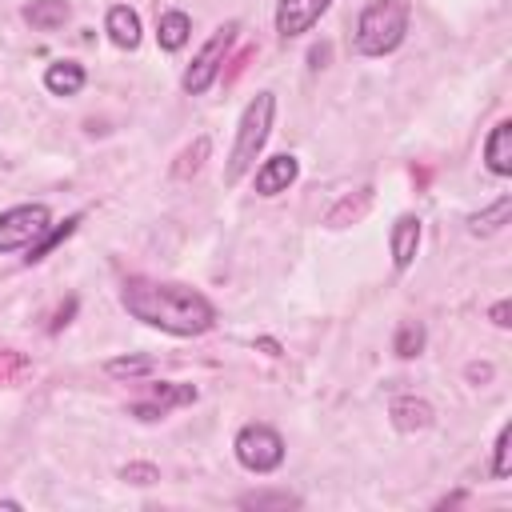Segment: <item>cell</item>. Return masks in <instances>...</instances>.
<instances>
[{
  "mask_svg": "<svg viewBox=\"0 0 512 512\" xmlns=\"http://www.w3.org/2000/svg\"><path fill=\"white\" fill-rule=\"evenodd\" d=\"M120 304L128 308V316H136L160 332H172V336H200L216 324L212 300L188 284H160V280L132 276L120 288Z\"/></svg>",
  "mask_w": 512,
  "mask_h": 512,
  "instance_id": "1",
  "label": "cell"
},
{
  "mask_svg": "<svg viewBox=\"0 0 512 512\" xmlns=\"http://www.w3.org/2000/svg\"><path fill=\"white\" fill-rule=\"evenodd\" d=\"M272 116H276V96L272 92H256L236 124V144L228 152V168H224V180L236 184L260 156V148L268 144V132H272Z\"/></svg>",
  "mask_w": 512,
  "mask_h": 512,
  "instance_id": "2",
  "label": "cell"
},
{
  "mask_svg": "<svg viewBox=\"0 0 512 512\" xmlns=\"http://www.w3.org/2000/svg\"><path fill=\"white\" fill-rule=\"evenodd\" d=\"M404 32H408V4L404 0H372L356 20V52L388 56L400 48Z\"/></svg>",
  "mask_w": 512,
  "mask_h": 512,
  "instance_id": "3",
  "label": "cell"
},
{
  "mask_svg": "<svg viewBox=\"0 0 512 512\" xmlns=\"http://www.w3.org/2000/svg\"><path fill=\"white\" fill-rule=\"evenodd\" d=\"M236 32H240V24L236 20H228L224 28H216L212 36H208V44L192 56V64L184 68V92L188 96H204L212 84H216V76H220V64H224V56H228V48L236 44Z\"/></svg>",
  "mask_w": 512,
  "mask_h": 512,
  "instance_id": "4",
  "label": "cell"
},
{
  "mask_svg": "<svg viewBox=\"0 0 512 512\" xmlns=\"http://www.w3.org/2000/svg\"><path fill=\"white\" fill-rule=\"evenodd\" d=\"M232 448H236V460H240L248 472H256V476L276 472V468L284 464V440H280V432L268 428V424H244V428L236 432Z\"/></svg>",
  "mask_w": 512,
  "mask_h": 512,
  "instance_id": "5",
  "label": "cell"
},
{
  "mask_svg": "<svg viewBox=\"0 0 512 512\" xmlns=\"http://www.w3.org/2000/svg\"><path fill=\"white\" fill-rule=\"evenodd\" d=\"M48 228H52V216L44 204H16V208L0 212V252L32 248Z\"/></svg>",
  "mask_w": 512,
  "mask_h": 512,
  "instance_id": "6",
  "label": "cell"
},
{
  "mask_svg": "<svg viewBox=\"0 0 512 512\" xmlns=\"http://www.w3.org/2000/svg\"><path fill=\"white\" fill-rule=\"evenodd\" d=\"M192 400H196V388H192V384L160 380V384H148V400L132 404V416H136V420H160V416H168L172 408L192 404Z\"/></svg>",
  "mask_w": 512,
  "mask_h": 512,
  "instance_id": "7",
  "label": "cell"
},
{
  "mask_svg": "<svg viewBox=\"0 0 512 512\" xmlns=\"http://www.w3.org/2000/svg\"><path fill=\"white\" fill-rule=\"evenodd\" d=\"M328 4H332V0H280V4H276V32H280L284 40L312 32V24L328 12Z\"/></svg>",
  "mask_w": 512,
  "mask_h": 512,
  "instance_id": "8",
  "label": "cell"
},
{
  "mask_svg": "<svg viewBox=\"0 0 512 512\" xmlns=\"http://www.w3.org/2000/svg\"><path fill=\"white\" fill-rule=\"evenodd\" d=\"M296 172H300L296 156L280 152V156H272V160H264L256 168V192L260 196H280V192H288V184L296 180Z\"/></svg>",
  "mask_w": 512,
  "mask_h": 512,
  "instance_id": "9",
  "label": "cell"
},
{
  "mask_svg": "<svg viewBox=\"0 0 512 512\" xmlns=\"http://www.w3.org/2000/svg\"><path fill=\"white\" fill-rule=\"evenodd\" d=\"M388 244H392V264H396V272H404V268L416 260V248H420V216H412V212L396 216Z\"/></svg>",
  "mask_w": 512,
  "mask_h": 512,
  "instance_id": "10",
  "label": "cell"
},
{
  "mask_svg": "<svg viewBox=\"0 0 512 512\" xmlns=\"http://www.w3.org/2000/svg\"><path fill=\"white\" fill-rule=\"evenodd\" d=\"M484 164L496 176H512V120L492 124V132L484 140Z\"/></svg>",
  "mask_w": 512,
  "mask_h": 512,
  "instance_id": "11",
  "label": "cell"
},
{
  "mask_svg": "<svg viewBox=\"0 0 512 512\" xmlns=\"http://www.w3.org/2000/svg\"><path fill=\"white\" fill-rule=\"evenodd\" d=\"M84 80H88V72L76 60H56V64L44 68V88L52 96H76L84 88Z\"/></svg>",
  "mask_w": 512,
  "mask_h": 512,
  "instance_id": "12",
  "label": "cell"
},
{
  "mask_svg": "<svg viewBox=\"0 0 512 512\" xmlns=\"http://www.w3.org/2000/svg\"><path fill=\"white\" fill-rule=\"evenodd\" d=\"M392 424L400 432H424L432 424V404L428 400H416V396H396L392 408H388Z\"/></svg>",
  "mask_w": 512,
  "mask_h": 512,
  "instance_id": "13",
  "label": "cell"
},
{
  "mask_svg": "<svg viewBox=\"0 0 512 512\" xmlns=\"http://www.w3.org/2000/svg\"><path fill=\"white\" fill-rule=\"evenodd\" d=\"M104 28H108V36H112V44H116V48H128V52H132V48L140 44V16H136L128 4L108 8Z\"/></svg>",
  "mask_w": 512,
  "mask_h": 512,
  "instance_id": "14",
  "label": "cell"
},
{
  "mask_svg": "<svg viewBox=\"0 0 512 512\" xmlns=\"http://www.w3.org/2000/svg\"><path fill=\"white\" fill-rule=\"evenodd\" d=\"M188 36H192V20H188V12H180V8L160 12V20H156V40H160V48H164V52L184 48V44H188Z\"/></svg>",
  "mask_w": 512,
  "mask_h": 512,
  "instance_id": "15",
  "label": "cell"
},
{
  "mask_svg": "<svg viewBox=\"0 0 512 512\" xmlns=\"http://www.w3.org/2000/svg\"><path fill=\"white\" fill-rule=\"evenodd\" d=\"M68 0H32L28 8H24V20L32 24V28H40V32H52V28H60L64 20H68Z\"/></svg>",
  "mask_w": 512,
  "mask_h": 512,
  "instance_id": "16",
  "label": "cell"
},
{
  "mask_svg": "<svg viewBox=\"0 0 512 512\" xmlns=\"http://www.w3.org/2000/svg\"><path fill=\"white\" fill-rule=\"evenodd\" d=\"M372 208V188H360L356 196H344L328 216H324V224H332V228H344V224H352V220H360L364 212Z\"/></svg>",
  "mask_w": 512,
  "mask_h": 512,
  "instance_id": "17",
  "label": "cell"
},
{
  "mask_svg": "<svg viewBox=\"0 0 512 512\" xmlns=\"http://www.w3.org/2000/svg\"><path fill=\"white\" fill-rule=\"evenodd\" d=\"M508 212H512V196H500L492 208H484V212H476V216H468V228L476 232V236H488V232H500L504 224H508Z\"/></svg>",
  "mask_w": 512,
  "mask_h": 512,
  "instance_id": "18",
  "label": "cell"
},
{
  "mask_svg": "<svg viewBox=\"0 0 512 512\" xmlns=\"http://www.w3.org/2000/svg\"><path fill=\"white\" fill-rule=\"evenodd\" d=\"M76 224H80V212H76V216H68L64 224H52V228H48V232H44V236H40V240H36V244L28 248V256H24V260H28V264L44 260V256H48V252H52V248H56L60 240H68V236L76 232Z\"/></svg>",
  "mask_w": 512,
  "mask_h": 512,
  "instance_id": "19",
  "label": "cell"
},
{
  "mask_svg": "<svg viewBox=\"0 0 512 512\" xmlns=\"http://www.w3.org/2000/svg\"><path fill=\"white\" fill-rule=\"evenodd\" d=\"M32 376V360L16 348H0V388H12V384H24Z\"/></svg>",
  "mask_w": 512,
  "mask_h": 512,
  "instance_id": "20",
  "label": "cell"
},
{
  "mask_svg": "<svg viewBox=\"0 0 512 512\" xmlns=\"http://www.w3.org/2000/svg\"><path fill=\"white\" fill-rule=\"evenodd\" d=\"M240 508H256V512L276 508V512H288V508H300V496H292L288 488H280V492H248V496H240Z\"/></svg>",
  "mask_w": 512,
  "mask_h": 512,
  "instance_id": "21",
  "label": "cell"
},
{
  "mask_svg": "<svg viewBox=\"0 0 512 512\" xmlns=\"http://www.w3.org/2000/svg\"><path fill=\"white\" fill-rule=\"evenodd\" d=\"M152 368H156L152 356H116V360L104 364V372L116 376V380H136V376H148Z\"/></svg>",
  "mask_w": 512,
  "mask_h": 512,
  "instance_id": "22",
  "label": "cell"
},
{
  "mask_svg": "<svg viewBox=\"0 0 512 512\" xmlns=\"http://www.w3.org/2000/svg\"><path fill=\"white\" fill-rule=\"evenodd\" d=\"M208 160V136H196L192 140V148H184L180 152V160L172 164V176L176 180H184V176H192V172H200V164Z\"/></svg>",
  "mask_w": 512,
  "mask_h": 512,
  "instance_id": "23",
  "label": "cell"
},
{
  "mask_svg": "<svg viewBox=\"0 0 512 512\" xmlns=\"http://www.w3.org/2000/svg\"><path fill=\"white\" fill-rule=\"evenodd\" d=\"M392 348H396V356H404V360L420 356V352H424V324H416V320L400 324V332H396Z\"/></svg>",
  "mask_w": 512,
  "mask_h": 512,
  "instance_id": "24",
  "label": "cell"
},
{
  "mask_svg": "<svg viewBox=\"0 0 512 512\" xmlns=\"http://www.w3.org/2000/svg\"><path fill=\"white\" fill-rule=\"evenodd\" d=\"M508 444H512V428L504 424L500 436H496V460H492V476H496V480H504V476L512 472V464H508Z\"/></svg>",
  "mask_w": 512,
  "mask_h": 512,
  "instance_id": "25",
  "label": "cell"
},
{
  "mask_svg": "<svg viewBox=\"0 0 512 512\" xmlns=\"http://www.w3.org/2000/svg\"><path fill=\"white\" fill-rule=\"evenodd\" d=\"M120 480H128V484H152V480H160V472H156V464H124L120 468Z\"/></svg>",
  "mask_w": 512,
  "mask_h": 512,
  "instance_id": "26",
  "label": "cell"
},
{
  "mask_svg": "<svg viewBox=\"0 0 512 512\" xmlns=\"http://www.w3.org/2000/svg\"><path fill=\"white\" fill-rule=\"evenodd\" d=\"M508 316H512V304H508V300H500V304H492V324H496V328H508V324H512Z\"/></svg>",
  "mask_w": 512,
  "mask_h": 512,
  "instance_id": "27",
  "label": "cell"
},
{
  "mask_svg": "<svg viewBox=\"0 0 512 512\" xmlns=\"http://www.w3.org/2000/svg\"><path fill=\"white\" fill-rule=\"evenodd\" d=\"M72 312H76V300H68V304H64V308H60V312H56V320H52V324H48V332H60V328H64V324H68V316H72Z\"/></svg>",
  "mask_w": 512,
  "mask_h": 512,
  "instance_id": "28",
  "label": "cell"
},
{
  "mask_svg": "<svg viewBox=\"0 0 512 512\" xmlns=\"http://www.w3.org/2000/svg\"><path fill=\"white\" fill-rule=\"evenodd\" d=\"M488 376H492L488 364H468V380H488Z\"/></svg>",
  "mask_w": 512,
  "mask_h": 512,
  "instance_id": "29",
  "label": "cell"
},
{
  "mask_svg": "<svg viewBox=\"0 0 512 512\" xmlns=\"http://www.w3.org/2000/svg\"><path fill=\"white\" fill-rule=\"evenodd\" d=\"M328 60V48H312V68H320Z\"/></svg>",
  "mask_w": 512,
  "mask_h": 512,
  "instance_id": "30",
  "label": "cell"
}]
</instances>
